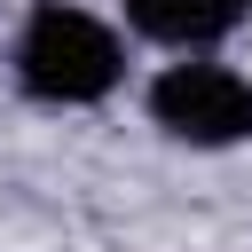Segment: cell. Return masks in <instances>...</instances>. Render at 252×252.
I'll return each mask as SVG.
<instances>
[{"instance_id": "1", "label": "cell", "mask_w": 252, "mask_h": 252, "mask_svg": "<svg viewBox=\"0 0 252 252\" xmlns=\"http://www.w3.org/2000/svg\"><path fill=\"white\" fill-rule=\"evenodd\" d=\"M126 55H118V32L87 8H63V0H39L24 39H16V79L32 102H102L118 87Z\"/></svg>"}, {"instance_id": "2", "label": "cell", "mask_w": 252, "mask_h": 252, "mask_svg": "<svg viewBox=\"0 0 252 252\" xmlns=\"http://www.w3.org/2000/svg\"><path fill=\"white\" fill-rule=\"evenodd\" d=\"M150 118L197 150L244 142L252 134V79H236L228 63H173L150 79Z\"/></svg>"}, {"instance_id": "3", "label": "cell", "mask_w": 252, "mask_h": 252, "mask_svg": "<svg viewBox=\"0 0 252 252\" xmlns=\"http://www.w3.org/2000/svg\"><path fill=\"white\" fill-rule=\"evenodd\" d=\"M252 16V0H126V24L158 47H213Z\"/></svg>"}]
</instances>
